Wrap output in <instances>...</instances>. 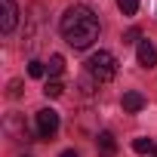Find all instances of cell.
<instances>
[{"instance_id": "16", "label": "cell", "mask_w": 157, "mask_h": 157, "mask_svg": "<svg viewBox=\"0 0 157 157\" xmlns=\"http://www.w3.org/2000/svg\"><path fill=\"white\" fill-rule=\"evenodd\" d=\"M154 157H157V148H154Z\"/></svg>"}, {"instance_id": "14", "label": "cell", "mask_w": 157, "mask_h": 157, "mask_svg": "<svg viewBox=\"0 0 157 157\" xmlns=\"http://www.w3.org/2000/svg\"><path fill=\"white\" fill-rule=\"evenodd\" d=\"M10 96H13V99H16V96H22V83H19V80H13V83H10Z\"/></svg>"}, {"instance_id": "10", "label": "cell", "mask_w": 157, "mask_h": 157, "mask_svg": "<svg viewBox=\"0 0 157 157\" xmlns=\"http://www.w3.org/2000/svg\"><path fill=\"white\" fill-rule=\"evenodd\" d=\"M154 148H157V145H154L151 139H132V151H136V154H151Z\"/></svg>"}, {"instance_id": "15", "label": "cell", "mask_w": 157, "mask_h": 157, "mask_svg": "<svg viewBox=\"0 0 157 157\" xmlns=\"http://www.w3.org/2000/svg\"><path fill=\"white\" fill-rule=\"evenodd\" d=\"M62 157H77V151H62Z\"/></svg>"}, {"instance_id": "13", "label": "cell", "mask_w": 157, "mask_h": 157, "mask_svg": "<svg viewBox=\"0 0 157 157\" xmlns=\"http://www.w3.org/2000/svg\"><path fill=\"white\" fill-rule=\"evenodd\" d=\"M139 37H142V34H139V28H129V31L123 34V43H139Z\"/></svg>"}, {"instance_id": "11", "label": "cell", "mask_w": 157, "mask_h": 157, "mask_svg": "<svg viewBox=\"0 0 157 157\" xmlns=\"http://www.w3.org/2000/svg\"><path fill=\"white\" fill-rule=\"evenodd\" d=\"M28 74L34 77V80H40V77H46V65L37 62V59H31V62H28Z\"/></svg>"}, {"instance_id": "4", "label": "cell", "mask_w": 157, "mask_h": 157, "mask_svg": "<svg viewBox=\"0 0 157 157\" xmlns=\"http://www.w3.org/2000/svg\"><path fill=\"white\" fill-rule=\"evenodd\" d=\"M0 6H3V16H0V31L10 34V31L19 25V6H16V0H0Z\"/></svg>"}, {"instance_id": "3", "label": "cell", "mask_w": 157, "mask_h": 157, "mask_svg": "<svg viewBox=\"0 0 157 157\" xmlns=\"http://www.w3.org/2000/svg\"><path fill=\"white\" fill-rule=\"evenodd\" d=\"M34 123H37V136L40 139H52L59 132V114L52 108H40L37 117H34Z\"/></svg>"}, {"instance_id": "6", "label": "cell", "mask_w": 157, "mask_h": 157, "mask_svg": "<svg viewBox=\"0 0 157 157\" xmlns=\"http://www.w3.org/2000/svg\"><path fill=\"white\" fill-rule=\"evenodd\" d=\"M120 105H123V111L136 114V111H142V108H145V96H142V93H136V90H129V93H123Z\"/></svg>"}, {"instance_id": "1", "label": "cell", "mask_w": 157, "mask_h": 157, "mask_svg": "<svg viewBox=\"0 0 157 157\" xmlns=\"http://www.w3.org/2000/svg\"><path fill=\"white\" fill-rule=\"evenodd\" d=\"M59 28H62L65 43L74 46V49H90V46L99 40V31H102L99 16H96L90 6H83V3L68 6L65 16H62V22H59Z\"/></svg>"}, {"instance_id": "17", "label": "cell", "mask_w": 157, "mask_h": 157, "mask_svg": "<svg viewBox=\"0 0 157 157\" xmlns=\"http://www.w3.org/2000/svg\"><path fill=\"white\" fill-rule=\"evenodd\" d=\"M25 157H28V154H25Z\"/></svg>"}, {"instance_id": "2", "label": "cell", "mask_w": 157, "mask_h": 157, "mask_svg": "<svg viewBox=\"0 0 157 157\" xmlns=\"http://www.w3.org/2000/svg\"><path fill=\"white\" fill-rule=\"evenodd\" d=\"M86 74L93 77L96 83H108L117 77V59L108 52V49H99L86 59Z\"/></svg>"}, {"instance_id": "7", "label": "cell", "mask_w": 157, "mask_h": 157, "mask_svg": "<svg viewBox=\"0 0 157 157\" xmlns=\"http://www.w3.org/2000/svg\"><path fill=\"white\" fill-rule=\"evenodd\" d=\"M96 142H99V154H102V157H114V154H117V139H114V132L105 129V132H99Z\"/></svg>"}, {"instance_id": "12", "label": "cell", "mask_w": 157, "mask_h": 157, "mask_svg": "<svg viewBox=\"0 0 157 157\" xmlns=\"http://www.w3.org/2000/svg\"><path fill=\"white\" fill-rule=\"evenodd\" d=\"M117 6L123 16H136L139 13V0H117Z\"/></svg>"}, {"instance_id": "8", "label": "cell", "mask_w": 157, "mask_h": 157, "mask_svg": "<svg viewBox=\"0 0 157 157\" xmlns=\"http://www.w3.org/2000/svg\"><path fill=\"white\" fill-rule=\"evenodd\" d=\"M46 71H49L52 77H59V74L65 71V59H62L59 52H56V56H49V62H46Z\"/></svg>"}, {"instance_id": "5", "label": "cell", "mask_w": 157, "mask_h": 157, "mask_svg": "<svg viewBox=\"0 0 157 157\" xmlns=\"http://www.w3.org/2000/svg\"><path fill=\"white\" fill-rule=\"evenodd\" d=\"M136 59H139L142 68H154V65H157V46H154L151 40H139V46H136Z\"/></svg>"}, {"instance_id": "9", "label": "cell", "mask_w": 157, "mask_h": 157, "mask_svg": "<svg viewBox=\"0 0 157 157\" xmlns=\"http://www.w3.org/2000/svg\"><path fill=\"white\" fill-rule=\"evenodd\" d=\"M43 93H46V99H59V96L65 93V86H62V80H46Z\"/></svg>"}]
</instances>
